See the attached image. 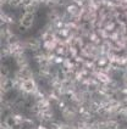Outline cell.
<instances>
[{
	"mask_svg": "<svg viewBox=\"0 0 127 129\" xmlns=\"http://www.w3.org/2000/svg\"><path fill=\"white\" fill-rule=\"evenodd\" d=\"M9 1H10V0H0V5H1V7H3V9L7 7V5H9Z\"/></svg>",
	"mask_w": 127,
	"mask_h": 129,
	"instance_id": "cell-7",
	"label": "cell"
},
{
	"mask_svg": "<svg viewBox=\"0 0 127 129\" xmlns=\"http://www.w3.org/2000/svg\"><path fill=\"white\" fill-rule=\"evenodd\" d=\"M11 77V68L5 62L1 64V78H10Z\"/></svg>",
	"mask_w": 127,
	"mask_h": 129,
	"instance_id": "cell-5",
	"label": "cell"
},
{
	"mask_svg": "<svg viewBox=\"0 0 127 129\" xmlns=\"http://www.w3.org/2000/svg\"><path fill=\"white\" fill-rule=\"evenodd\" d=\"M0 18H1V24L3 26H12V24H15V16L10 11H6L5 9L1 10Z\"/></svg>",
	"mask_w": 127,
	"mask_h": 129,
	"instance_id": "cell-3",
	"label": "cell"
},
{
	"mask_svg": "<svg viewBox=\"0 0 127 129\" xmlns=\"http://www.w3.org/2000/svg\"><path fill=\"white\" fill-rule=\"evenodd\" d=\"M38 88H39V86H38V84H37V80H35L34 78H31V79L23 80L21 90L22 91H26V93H28V94H33V93L37 91Z\"/></svg>",
	"mask_w": 127,
	"mask_h": 129,
	"instance_id": "cell-2",
	"label": "cell"
},
{
	"mask_svg": "<svg viewBox=\"0 0 127 129\" xmlns=\"http://www.w3.org/2000/svg\"><path fill=\"white\" fill-rule=\"evenodd\" d=\"M7 7L11 10H21L23 7V0H10Z\"/></svg>",
	"mask_w": 127,
	"mask_h": 129,
	"instance_id": "cell-4",
	"label": "cell"
},
{
	"mask_svg": "<svg viewBox=\"0 0 127 129\" xmlns=\"http://www.w3.org/2000/svg\"><path fill=\"white\" fill-rule=\"evenodd\" d=\"M121 83L125 86H127V71L123 72V74H122V77H121Z\"/></svg>",
	"mask_w": 127,
	"mask_h": 129,
	"instance_id": "cell-6",
	"label": "cell"
},
{
	"mask_svg": "<svg viewBox=\"0 0 127 129\" xmlns=\"http://www.w3.org/2000/svg\"><path fill=\"white\" fill-rule=\"evenodd\" d=\"M35 20H37V14H29V12H21L18 17V24L23 26L25 28L29 30L34 27Z\"/></svg>",
	"mask_w": 127,
	"mask_h": 129,
	"instance_id": "cell-1",
	"label": "cell"
}]
</instances>
